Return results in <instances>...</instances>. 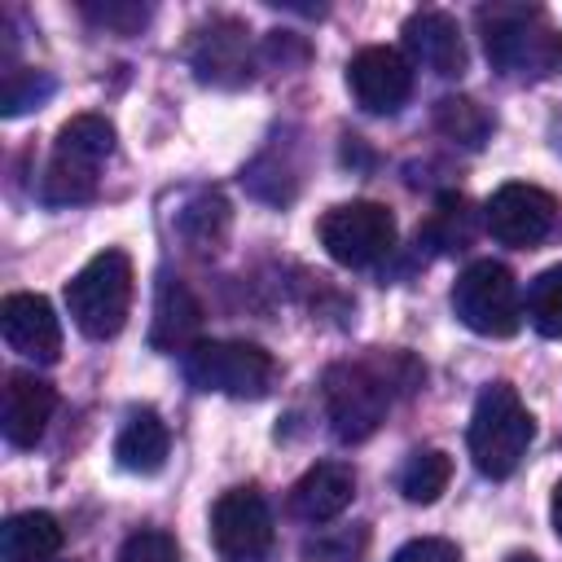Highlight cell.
I'll return each mask as SVG.
<instances>
[{"label":"cell","instance_id":"14","mask_svg":"<svg viewBox=\"0 0 562 562\" xmlns=\"http://www.w3.org/2000/svg\"><path fill=\"white\" fill-rule=\"evenodd\" d=\"M404 48L413 53V61H422L430 75H461L465 70V40H461V26L439 13V9H417L408 13L404 22Z\"/></svg>","mask_w":562,"mask_h":562},{"label":"cell","instance_id":"18","mask_svg":"<svg viewBox=\"0 0 562 562\" xmlns=\"http://www.w3.org/2000/svg\"><path fill=\"white\" fill-rule=\"evenodd\" d=\"M61 549V522L48 509H22L0 527L4 562H53Z\"/></svg>","mask_w":562,"mask_h":562},{"label":"cell","instance_id":"28","mask_svg":"<svg viewBox=\"0 0 562 562\" xmlns=\"http://www.w3.org/2000/svg\"><path fill=\"white\" fill-rule=\"evenodd\" d=\"M549 518H553V531H558V540H562V479H558V487H553V501H549Z\"/></svg>","mask_w":562,"mask_h":562},{"label":"cell","instance_id":"12","mask_svg":"<svg viewBox=\"0 0 562 562\" xmlns=\"http://www.w3.org/2000/svg\"><path fill=\"white\" fill-rule=\"evenodd\" d=\"M0 334L9 351L35 364H53L61 356V321L44 294H9L0 303Z\"/></svg>","mask_w":562,"mask_h":562},{"label":"cell","instance_id":"21","mask_svg":"<svg viewBox=\"0 0 562 562\" xmlns=\"http://www.w3.org/2000/svg\"><path fill=\"white\" fill-rule=\"evenodd\" d=\"M435 127L465 149H479L492 136V119L474 97H439L435 101Z\"/></svg>","mask_w":562,"mask_h":562},{"label":"cell","instance_id":"5","mask_svg":"<svg viewBox=\"0 0 562 562\" xmlns=\"http://www.w3.org/2000/svg\"><path fill=\"white\" fill-rule=\"evenodd\" d=\"M184 378L198 391L233 395V400H259L268 395L277 378V360L259 342L241 338H202L184 351Z\"/></svg>","mask_w":562,"mask_h":562},{"label":"cell","instance_id":"1","mask_svg":"<svg viewBox=\"0 0 562 562\" xmlns=\"http://www.w3.org/2000/svg\"><path fill=\"white\" fill-rule=\"evenodd\" d=\"M483 53L505 79L540 83L562 66V31L531 4H492L479 9Z\"/></svg>","mask_w":562,"mask_h":562},{"label":"cell","instance_id":"6","mask_svg":"<svg viewBox=\"0 0 562 562\" xmlns=\"http://www.w3.org/2000/svg\"><path fill=\"white\" fill-rule=\"evenodd\" d=\"M452 312L465 329L483 334V338H509L522 325V299H518V281L505 263L496 259H474L457 285H452Z\"/></svg>","mask_w":562,"mask_h":562},{"label":"cell","instance_id":"16","mask_svg":"<svg viewBox=\"0 0 562 562\" xmlns=\"http://www.w3.org/2000/svg\"><path fill=\"white\" fill-rule=\"evenodd\" d=\"M351 496H356V474H351V465H342V461H316V465L303 470V479L294 483L290 509H294V518L321 527V522L338 518V514L351 505Z\"/></svg>","mask_w":562,"mask_h":562},{"label":"cell","instance_id":"24","mask_svg":"<svg viewBox=\"0 0 562 562\" xmlns=\"http://www.w3.org/2000/svg\"><path fill=\"white\" fill-rule=\"evenodd\" d=\"M114 562H180V549H176V540L167 531H154L149 527V531L127 536Z\"/></svg>","mask_w":562,"mask_h":562},{"label":"cell","instance_id":"11","mask_svg":"<svg viewBox=\"0 0 562 562\" xmlns=\"http://www.w3.org/2000/svg\"><path fill=\"white\" fill-rule=\"evenodd\" d=\"M347 88L364 114H395L413 97V61L400 48L369 44L347 61Z\"/></svg>","mask_w":562,"mask_h":562},{"label":"cell","instance_id":"25","mask_svg":"<svg viewBox=\"0 0 562 562\" xmlns=\"http://www.w3.org/2000/svg\"><path fill=\"white\" fill-rule=\"evenodd\" d=\"M83 13H88V22H97L105 31H136L149 18L145 4H83Z\"/></svg>","mask_w":562,"mask_h":562},{"label":"cell","instance_id":"19","mask_svg":"<svg viewBox=\"0 0 562 562\" xmlns=\"http://www.w3.org/2000/svg\"><path fill=\"white\" fill-rule=\"evenodd\" d=\"M198 325H202V303L189 294L184 281L162 277L158 303H154V329H149L154 347H167V351H176V347H184V342L193 347Z\"/></svg>","mask_w":562,"mask_h":562},{"label":"cell","instance_id":"8","mask_svg":"<svg viewBox=\"0 0 562 562\" xmlns=\"http://www.w3.org/2000/svg\"><path fill=\"white\" fill-rule=\"evenodd\" d=\"M321 246L342 268H369L395 246V215L382 202H338L321 215Z\"/></svg>","mask_w":562,"mask_h":562},{"label":"cell","instance_id":"9","mask_svg":"<svg viewBox=\"0 0 562 562\" xmlns=\"http://www.w3.org/2000/svg\"><path fill=\"white\" fill-rule=\"evenodd\" d=\"M211 544L220 562H259L272 549V509L255 487H228L211 505Z\"/></svg>","mask_w":562,"mask_h":562},{"label":"cell","instance_id":"4","mask_svg":"<svg viewBox=\"0 0 562 562\" xmlns=\"http://www.w3.org/2000/svg\"><path fill=\"white\" fill-rule=\"evenodd\" d=\"M132 259L123 250L92 255L70 281H66V307L79 334L88 338H114L127 325L132 312Z\"/></svg>","mask_w":562,"mask_h":562},{"label":"cell","instance_id":"7","mask_svg":"<svg viewBox=\"0 0 562 562\" xmlns=\"http://www.w3.org/2000/svg\"><path fill=\"white\" fill-rule=\"evenodd\" d=\"M391 408V378L364 360H342L325 373V413L342 443L369 439Z\"/></svg>","mask_w":562,"mask_h":562},{"label":"cell","instance_id":"13","mask_svg":"<svg viewBox=\"0 0 562 562\" xmlns=\"http://www.w3.org/2000/svg\"><path fill=\"white\" fill-rule=\"evenodd\" d=\"M53 404H57V395H53V386L44 378H35L26 369L9 373L4 378V400H0V430H4V439L13 448H35L44 426H48V417H53Z\"/></svg>","mask_w":562,"mask_h":562},{"label":"cell","instance_id":"20","mask_svg":"<svg viewBox=\"0 0 562 562\" xmlns=\"http://www.w3.org/2000/svg\"><path fill=\"white\" fill-rule=\"evenodd\" d=\"M448 479H452V461H448V452H439V448H417V452L400 465V492H404V501H413V505L439 501L443 487H448Z\"/></svg>","mask_w":562,"mask_h":562},{"label":"cell","instance_id":"23","mask_svg":"<svg viewBox=\"0 0 562 562\" xmlns=\"http://www.w3.org/2000/svg\"><path fill=\"white\" fill-rule=\"evenodd\" d=\"M48 97H53V79L44 70H35V66H18L0 83V114L4 119H18V114L44 105Z\"/></svg>","mask_w":562,"mask_h":562},{"label":"cell","instance_id":"10","mask_svg":"<svg viewBox=\"0 0 562 562\" xmlns=\"http://www.w3.org/2000/svg\"><path fill=\"white\" fill-rule=\"evenodd\" d=\"M553 220H558V202L553 193H544L540 184H501L487 206H483V224L487 233L501 241V246H540L549 233H553Z\"/></svg>","mask_w":562,"mask_h":562},{"label":"cell","instance_id":"15","mask_svg":"<svg viewBox=\"0 0 562 562\" xmlns=\"http://www.w3.org/2000/svg\"><path fill=\"white\" fill-rule=\"evenodd\" d=\"M198 79L206 83H241L250 75V44H246V26L233 18H211L189 53Z\"/></svg>","mask_w":562,"mask_h":562},{"label":"cell","instance_id":"17","mask_svg":"<svg viewBox=\"0 0 562 562\" xmlns=\"http://www.w3.org/2000/svg\"><path fill=\"white\" fill-rule=\"evenodd\" d=\"M167 448H171L167 422L154 408H136L114 439V461L132 474H158L167 461Z\"/></svg>","mask_w":562,"mask_h":562},{"label":"cell","instance_id":"2","mask_svg":"<svg viewBox=\"0 0 562 562\" xmlns=\"http://www.w3.org/2000/svg\"><path fill=\"white\" fill-rule=\"evenodd\" d=\"M465 439H470L474 470L483 479H509L536 439V417L527 413V404L518 400V391L509 382H492L474 400Z\"/></svg>","mask_w":562,"mask_h":562},{"label":"cell","instance_id":"3","mask_svg":"<svg viewBox=\"0 0 562 562\" xmlns=\"http://www.w3.org/2000/svg\"><path fill=\"white\" fill-rule=\"evenodd\" d=\"M114 154V127L101 114H75L70 123H61L57 140H53V158L44 167L40 180V198L48 206H70V202H88L97 193V171L101 162Z\"/></svg>","mask_w":562,"mask_h":562},{"label":"cell","instance_id":"27","mask_svg":"<svg viewBox=\"0 0 562 562\" xmlns=\"http://www.w3.org/2000/svg\"><path fill=\"white\" fill-rule=\"evenodd\" d=\"M391 562H461V549H457L452 540L422 536V540H408Z\"/></svg>","mask_w":562,"mask_h":562},{"label":"cell","instance_id":"26","mask_svg":"<svg viewBox=\"0 0 562 562\" xmlns=\"http://www.w3.org/2000/svg\"><path fill=\"white\" fill-rule=\"evenodd\" d=\"M360 549H364V531H338V536H321L307 544V553H316L321 562H360Z\"/></svg>","mask_w":562,"mask_h":562},{"label":"cell","instance_id":"29","mask_svg":"<svg viewBox=\"0 0 562 562\" xmlns=\"http://www.w3.org/2000/svg\"><path fill=\"white\" fill-rule=\"evenodd\" d=\"M505 562H536V558H531V553H509Z\"/></svg>","mask_w":562,"mask_h":562},{"label":"cell","instance_id":"22","mask_svg":"<svg viewBox=\"0 0 562 562\" xmlns=\"http://www.w3.org/2000/svg\"><path fill=\"white\" fill-rule=\"evenodd\" d=\"M527 321L544 338H562V263L544 268L527 285Z\"/></svg>","mask_w":562,"mask_h":562}]
</instances>
